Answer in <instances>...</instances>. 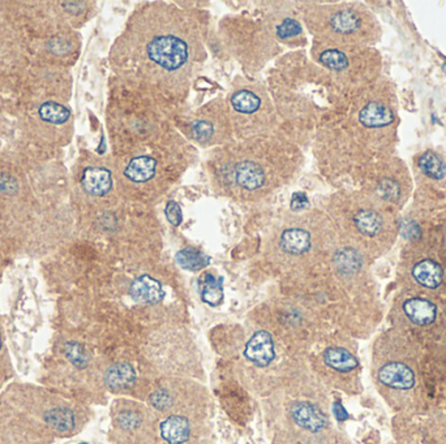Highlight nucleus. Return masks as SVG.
I'll list each match as a JSON object with an SVG mask.
<instances>
[{"mask_svg": "<svg viewBox=\"0 0 446 444\" xmlns=\"http://www.w3.org/2000/svg\"><path fill=\"white\" fill-rule=\"evenodd\" d=\"M120 74L141 94L181 99L206 53L204 28L190 11L165 3L141 4L115 46Z\"/></svg>", "mask_w": 446, "mask_h": 444, "instance_id": "obj_1", "label": "nucleus"}, {"mask_svg": "<svg viewBox=\"0 0 446 444\" xmlns=\"http://www.w3.org/2000/svg\"><path fill=\"white\" fill-rule=\"evenodd\" d=\"M300 162V151L295 145L270 135L217 148L208 166L217 191L249 201L290 180Z\"/></svg>", "mask_w": 446, "mask_h": 444, "instance_id": "obj_2", "label": "nucleus"}, {"mask_svg": "<svg viewBox=\"0 0 446 444\" xmlns=\"http://www.w3.org/2000/svg\"><path fill=\"white\" fill-rule=\"evenodd\" d=\"M0 398L11 405L44 444L69 438L83 427V408L50 388L13 382L3 388Z\"/></svg>", "mask_w": 446, "mask_h": 444, "instance_id": "obj_3", "label": "nucleus"}, {"mask_svg": "<svg viewBox=\"0 0 446 444\" xmlns=\"http://www.w3.org/2000/svg\"><path fill=\"white\" fill-rule=\"evenodd\" d=\"M304 20L315 42L351 46L364 42L370 33V17L359 7L317 6L306 8Z\"/></svg>", "mask_w": 446, "mask_h": 444, "instance_id": "obj_4", "label": "nucleus"}, {"mask_svg": "<svg viewBox=\"0 0 446 444\" xmlns=\"http://www.w3.org/2000/svg\"><path fill=\"white\" fill-rule=\"evenodd\" d=\"M229 110L235 133L245 138L270 136L267 130L276 127V108L261 85L238 86L229 98Z\"/></svg>", "mask_w": 446, "mask_h": 444, "instance_id": "obj_5", "label": "nucleus"}, {"mask_svg": "<svg viewBox=\"0 0 446 444\" xmlns=\"http://www.w3.org/2000/svg\"><path fill=\"white\" fill-rule=\"evenodd\" d=\"M192 141L201 146H213L234 142L235 129L229 106L224 103H212L199 110L185 123Z\"/></svg>", "mask_w": 446, "mask_h": 444, "instance_id": "obj_6", "label": "nucleus"}, {"mask_svg": "<svg viewBox=\"0 0 446 444\" xmlns=\"http://www.w3.org/2000/svg\"><path fill=\"white\" fill-rule=\"evenodd\" d=\"M0 444H44L22 417L0 398Z\"/></svg>", "mask_w": 446, "mask_h": 444, "instance_id": "obj_7", "label": "nucleus"}, {"mask_svg": "<svg viewBox=\"0 0 446 444\" xmlns=\"http://www.w3.org/2000/svg\"><path fill=\"white\" fill-rule=\"evenodd\" d=\"M377 382L389 390L411 391L416 384L415 371L404 361L390 360L381 364L377 369Z\"/></svg>", "mask_w": 446, "mask_h": 444, "instance_id": "obj_8", "label": "nucleus"}, {"mask_svg": "<svg viewBox=\"0 0 446 444\" xmlns=\"http://www.w3.org/2000/svg\"><path fill=\"white\" fill-rule=\"evenodd\" d=\"M79 184L86 197L92 200H101L113 191L114 175L106 166L90 164L83 169Z\"/></svg>", "mask_w": 446, "mask_h": 444, "instance_id": "obj_9", "label": "nucleus"}, {"mask_svg": "<svg viewBox=\"0 0 446 444\" xmlns=\"http://www.w3.org/2000/svg\"><path fill=\"white\" fill-rule=\"evenodd\" d=\"M350 222L354 231L367 240L383 236L386 230L385 215L370 205L355 209L351 215Z\"/></svg>", "mask_w": 446, "mask_h": 444, "instance_id": "obj_10", "label": "nucleus"}, {"mask_svg": "<svg viewBox=\"0 0 446 444\" xmlns=\"http://www.w3.org/2000/svg\"><path fill=\"white\" fill-rule=\"evenodd\" d=\"M312 232L304 225H288L278 237V249L290 258H300L311 253Z\"/></svg>", "mask_w": 446, "mask_h": 444, "instance_id": "obj_11", "label": "nucleus"}, {"mask_svg": "<svg viewBox=\"0 0 446 444\" xmlns=\"http://www.w3.org/2000/svg\"><path fill=\"white\" fill-rule=\"evenodd\" d=\"M437 307L424 297H410L402 304V314L406 322L414 327H428L437 319Z\"/></svg>", "mask_w": 446, "mask_h": 444, "instance_id": "obj_12", "label": "nucleus"}, {"mask_svg": "<svg viewBox=\"0 0 446 444\" xmlns=\"http://www.w3.org/2000/svg\"><path fill=\"white\" fill-rule=\"evenodd\" d=\"M245 357L260 368L270 365L276 359L273 336L267 331H257L245 345Z\"/></svg>", "mask_w": 446, "mask_h": 444, "instance_id": "obj_13", "label": "nucleus"}, {"mask_svg": "<svg viewBox=\"0 0 446 444\" xmlns=\"http://www.w3.org/2000/svg\"><path fill=\"white\" fill-rule=\"evenodd\" d=\"M359 126L365 129H380L388 127L394 121L392 108L381 101H367L356 111Z\"/></svg>", "mask_w": 446, "mask_h": 444, "instance_id": "obj_14", "label": "nucleus"}, {"mask_svg": "<svg viewBox=\"0 0 446 444\" xmlns=\"http://www.w3.org/2000/svg\"><path fill=\"white\" fill-rule=\"evenodd\" d=\"M411 276L418 286L433 291L443 284L445 273L443 266L435 259L422 258L413 266Z\"/></svg>", "mask_w": 446, "mask_h": 444, "instance_id": "obj_15", "label": "nucleus"}, {"mask_svg": "<svg viewBox=\"0 0 446 444\" xmlns=\"http://www.w3.org/2000/svg\"><path fill=\"white\" fill-rule=\"evenodd\" d=\"M291 418L297 426L311 433H319L327 426V417L311 402H295L290 409Z\"/></svg>", "mask_w": 446, "mask_h": 444, "instance_id": "obj_16", "label": "nucleus"}, {"mask_svg": "<svg viewBox=\"0 0 446 444\" xmlns=\"http://www.w3.org/2000/svg\"><path fill=\"white\" fill-rule=\"evenodd\" d=\"M267 28L276 41L287 44H299V41L303 40V28L300 22L292 16L281 15L276 17H269Z\"/></svg>", "mask_w": 446, "mask_h": 444, "instance_id": "obj_17", "label": "nucleus"}, {"mask_svg": "<svg viewBox=\"0 0 446 444\" xmlns=\"http://www.w3.org/2000/svg\"><path fill=\"white\" fill-rule=\"evenodd\" d=\"M129 295L140 304L154 305L163 298V289L160 282L149 275L138 278L129 288Z\"/></svg>", "mask_w": 446, "mask_h": 444, "instance_id": "obj_18", "label": "nucleus"}, {"mask_svg": "<svg viewBox=\"0 0 446 444\" xmlns=\"http://www.w3.org/2000/svg\"><path fill=\"white\" fill-rule=\"evenodd\" d=\"M136 381V373L127 362H117L108 366L104 374V383L108 390L117 392L127 390Z\"/></svg>", "mask_w": 446, "mask_h": 444, "instance_id": "obj_19", "label": "nucleus"}, {"mask_svg": "<svg viewBox=\"0 0 446 444\" xmlns=\"http://www.w3.org/2000/svg\"><path fill=\"white\" fill-rule=\"evenodd\" d=\"M322 359L328 368L340 374L352 373L359 368V362L356 357L350 350L342 347H329L325 349Z\"/></svg>", "mask_w": 446, "mask_h": 444, "instance_id": "obj_20", "label": "nucleus"}, {"mask_svg": "<svg viewBox=\"0 0 446 444\" xmlns=\"http://www.w3.org/2000/svg\"><path fill=\"white\" fill-rule=\"evenodd\" d=\"M160 436L169 444H181L188 441L191 425L185 417L171 416L160 423Z\"/></svg>", "mask_w": 446, "mask_h": 444, "instance_id": "obj_21", "label": "nucleus"}, {"mask_svg": "<svg viewBox=\"0 0 446 444\" xmlns=\"http://www.w3.org/2000/svg\"><path fill=\"white\" fill-rule=\"evenodd\" d=\"M71 117V110L55 101H46L38 108V119L46 127H65L69 124Z\"/></svg>", "mask_w": 446, "mask_h": 444, "instance_id": "obj_22", "label": "nucleus"}, {"mask_svg": "<svg viewBox=\"0 0 446 444\" xmlns=\"http://www.w3.org/2000/svg\"><path fill=\"white\" fill-rule=\"evenodd\" d=\"M333 264L340 276H352L359 273L361 258L355 249L342 248L333 257Z\"/></svg>", "mask_w": 446, "mask_h": 444, "instance_id": "obj_23", "label": "nucleus"}, {"mask_svg": "<svg viewBox=\"0 0 446 444\" xmlns=\"http://www.w3.org/2000/svg\"><path fill=\"white\" fill-rule=\"evenodd\" d=\"M222 278H215L212 274H205L200 279V293L204 302L217 307L223 300Z\"/></svg>", "mask_w": 446, "mask_h": 444, "instance_id": "obj_24", "label": "nucleus"}, {"mask_svg": "<svg viewBox=\"0 0 446 444\" xmlns=\"http://www.w3.org/2000/svg\"><path fill=\"white\" fill-rule=\"evenodd\" d=\"M176 262L185 270L199 271L209 264L210 258L200 250L188 246V248L181 249V252L176 254Z\"/></svg>", "mask_w": 446, "mask_h": 444, "instance_id": "obj_25", "label": "nucleus"}, {"mask_svg": "<svg viewBox=\"0 0 446 444\" xmlns=\"http://www.w3.org/2000/svg\"><path fill=\"white\" fill-rule=\"evenodd\" d=\"M418 164H419V169L423 171V173L432 179H441L445 176V163L441 160L438 155H436L433 151L424 153L419 158Z\"/></svg>", "mask_w": 446, "mask_h": 444, "instance_id": "obj_26", "label": "nucleus"}, {"mask_svg": "<svg viewBox=\"0 0 446 444\" xmlns=\"http://www.w3.org/2000/svg\"><path fill=\"white\" fill-rule=\"evenodd\" d=\"M0 373L10 381L15 375V369L12 365L11 355L10 349L7 345V339L3 323L0 321Z\"/></svg>", "mask_w": 446, "mask_h": 444, "instance_id": "obj_27", "label": "nucleus"}, {"mask_svg": "<svg viewBox=\"0 0 446 444\" xmlns=\"http://www.w3.org/2000/svg\"><path fill=\"white\" fill-rule=\"evenodd\" d=\"M150 404L158 411H167L172 405V396L166 388H158L150 395Z\"/></svg>", "mask_w": 446, "mask_h": 444, "instance_id": "obj_28", "label": "nucleus"}, {"mask_svg": "<svg viewBox=\"0 0 446 444\" xmlns=\"http://www.w3.org/2000/svg\"><path fill=\"white\" fill-rule=\"evenodd\" d=\"M117 422L120 429L129 432V430H135L138 427L141 422V418L138 413L123 411L117 414Z\"/></svg>", "mask_w": 446, "mask_h": 444, "instance_id": "obj_29", "label": "nucleus"}, {"mask_svg": "<svg viewBox=\"0 0 446 444\" xmlns=\"http://www.w3.org/2000/svg\"><path fill=\"white\" fill-rule=\"evenodd\" d=\"M165 212H166L167 221H169L174 227L181 225V223L183 222V212H181V206H179L176 202H169L167 206H166V209H165Z\"/></svg>", "mask_w": 446, "mask_h": 444, "instance_id": "obj_30", "label": "nucleus"}, {"mask_svg": "<svg viewBox=\"0 0 446 444\" xmlns=\"http://www.w3.org/2000/svg\"><path fill=\"white\" fill-rule=\"evenodd\" d=\"M334 412H336V416H337V418H338L340 421H343V420H346V418L349 417V414H347V412L343 409V407H342L340 404H337V405H336Z\"/></svg>", "mask_w": 446, "mask_h": 444, "instance_id": "obj_31", "label": "nucleus"}, {"mask_svg": "<svg viewBox=\"0 0 446 444\" xmlns=\"http://www.w3.org/2000/svg\"><path fill=\"white\" fill-rule=\"evenodd\" d=\"M8 379L0 373V392L3 391V388L7 386V383H8Z\"/></svg>", "mask_w": 446, "mask_h": 444, "instance_id": "obj_32", "label": "nucleus"}]
</instances>
